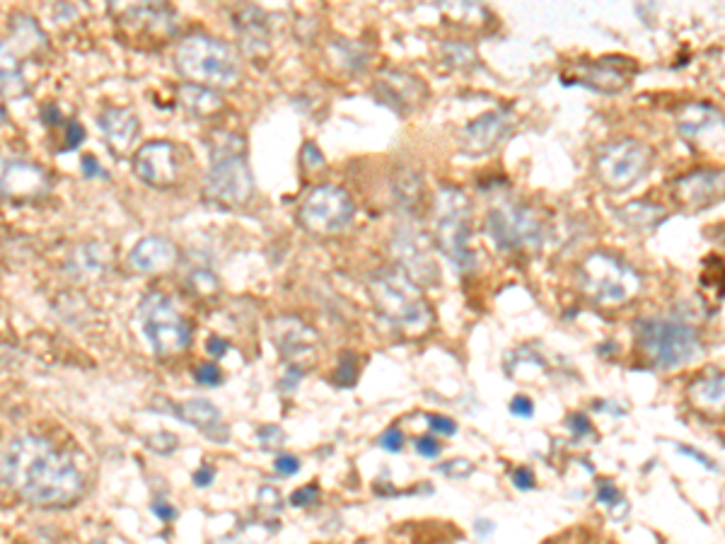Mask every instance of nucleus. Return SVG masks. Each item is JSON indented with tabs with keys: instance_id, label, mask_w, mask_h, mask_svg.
Masks as SVG:
<instances>
[{
	"instance_id": "10",
	"label": "nucleus",
	"mask_w": 725,
	"mask_h": 544,
	"mask_svg": "<svg viewBox=\"0 0 725 544\" xmlns=\"http://www.w3.org/2000/svg\"><path fill=\"white\" fill-rule=\"evenodd\" d=\"M353 206L351 196L346 189L334 187V184H322V187L312 189L307 199L300 206V225L312 235H334L344 230L348 223L353 221Z\"/></svg>"
},
{
	"instance_id": "18",
	"label": "nucleus",
	"mask_w": 725,
	"mask_h": 544,
	"mask_svg": "<svg viewBox=\"0 0 725 544\" xmlns=\"http://www.w3.org/2000/svg\"><path fill=\"white\" fill-rule=\"evenodd\" d=\"M116 22L131 34L148 32L155 34V37H167V34H172L174 30V13L162 3L126 5V8H121L119 15H116Z\"/></svg>"
},
{
	"instance_id": "15",
	"label": "nucleus",
	"mask_w": 725,
	"mask_h": 544,
	"mask_svg": "<svg viewBox=\"0 0 725 544\" xmlns=\"http://www.w3.org/2000/svg\"><path fill=\"white\" fill-rule=\"evenodd\" d=\"M723 196V172L721 170H696L682 177L675 187V201L682 211H704L718 204Z\"/></svg>"
},
{
	"instance_id": "27",
	"label": "nucleus",
	"mask_w": 725,
	"mask_h": 544,
	"mask_svg": "<svg viewBox=\"0 0 725 544\" xmlns=\"http://www.w3.org/2000/svg\"><path fill=\"white\" fill-rule=\"evenodd\" d=\"M692 402L706 412H721L723 409V373H706L692 385Z\"/></svg>"
},
{
	"instance_id": "12",
	"label": "nucleus",
	"mask_w": 725,
	"mask_h": 544,
	"mask_svg": "<svg viewBox=\"0 0 725 544\" xmlns=\"http://www.w3.org/2000/svg\"><path fill=\"white\" fill-rule=\"evenodd\" d=\"M636 66L631 59H600L595 63L580 61L571 63L561 73L564 83H580L585 88H593L597 92H622L629 85L631 73Z\"/></svg>"
},
{
	"instance_id": "7",
	"label": "nucleus",
	"mask_w": 725,
	"mask_h": 544,
	"mask_svg": "<svg viewBox=\"0 0 725 544\" xmlns=\"http://www.w3.org/2000/svg\"><path fill=\"white\" fill-rule=\"evenodd\" d=\"M580 279L590 298L600 305H622L641 288V276L622 259L607 252H593L580 266Z\"/></svg>"
},
{
	"instance_id": "40",
	"label": "nucleus",
	"mask_w": 725,
	"mask_h": 544,
	"mask_svg": "<svg viewBox=\"0 0 725 544\" xmlns=\"http://www.w3.org/2000/svg\"><path fill=\"white\" fill-rule=\"evenodd\" d=\"M416 453L423 457H438L440 443L433 441V438H419V441H416Z\"/></svg>"
},
{
	"instance_id": "11",
	"label": "nucleus",
	"mask_w": 725,
	"mask_h": 544,
	"mask_svg": "<svg viewBox=\"0 0 725 544\" xmlns=\"http://www.w3.org/2000/svg\"><path fill=\"white\" fill-rule=\"evenodd\" d=\"M141 327L150 346L160 356L182 351L189 344V327L182 320L170 298L150 293L141 305Z\"/></svg>"
},
{
	"instance_id": "25",
	"label": "nucleus",
	"mask_w": 725,
	"mask_h": 544,
	"mask_svg": "<svg viewBox=\"0 0 725 544\" xmlns=\"http://www.w3.org/2000/svg\"><path fill=\"white\" fill-rule=\"evenodd\" d=\"M174 414L184 421V424L196 426L199 431L206 433V436L213 438L216 428L220 426V412L213 407L208 399H191V402H182L174 407Z\"/></svg>"
},
{
	"instance_id": "41",
	"label": "nucleus",
	"mask_w": 725,
	"mask_h": 544,
	"mask_svg": "<svg viewBox=\"0 0 725 544\" xmlns=\"http://www.w3.org/2000/svg\"><path fill=\"white\" fill-rule=\"evenodd\" d=\"M513 484L518 486V489H532L535 486V474H532L527 467H520V470L513 472Z\"/></svg>"
},
{
	"instance_id": "20",
	"label": "nucleus",
	"mask_w": 725,
	"mask_h": 544,
	"mask_svg": "<svg viewBox=\"0 0 725 544\" xmlns=\"http://www.w3.org/2000/svg\"><path fill=\"white\" fill-rule=\"evenodd\" d=\"M104 138H107V146L116 158L126 155L133 148V141L138 136V119L136 114L129 112V109L112 107L102 114L100 119Z\"/></svg>"
},
{
	"instance_id": "13",
	"label": "nucleus",
	"mask_w": 725,
	"mask_h": 544,
	"mask_svg": "<svg viewBox=\"0 0 725 544\" xmlns=\"http://www.w3.org/2000/svg\"><path fill=\"white\" fill-rule=\"evenodd\" d=\"M133 170L138 179L153 189H170L179 179L177 148L167 141L145 143L133 158Z\"/></svg>"
},
{
	"instance_id": "3",
	"label": "nucleus",
	"mask_w": 725,
	"mask_h": 544,
	"mask_svg": "<svg viewBox=\"0 0 725 544\" xmlns=\"http://www.w3.org/2000/svg\"><path fill=\"white\" fill-rule=\"evenodd\" d=\"M377 312L404 334H423L433 324L431 305L404 271H380L370 281Z\"/></svg>"
},
{
	"instance_id": "28",
	"label": "nucleus",
	"mask_w": 725,
	"mask_h": 544,
	"mask_svg": "<svg viewBox=\"0 0 725 544\" xmlns=\"http://www.w3.org/2000/svg\"><path fill=\"white\" fill-rule=\"evenodd\" d=\"M25 80H22L20 63L8 46L0 44V95L20 97L25 95Z\"/></svg>"
},
{
	"instance_id": "21",
	"label": "nucleus",
	"mask_w": 725,
	"mask_h": 544,
	"mask_svg": "<svg viewBox=\"0 0 725 544\" xmlns=\"http://www.w3.org/2000/svg\"><path fill=\"white\" fill-rule=\"evenodd\" d=\"M131 264L145 274L170 271L177 264V247L165 237H145L131 252Z\"/></svg>"
},
{
	"instance_id": "37",
	"label": "nucleus",
	"mask_w": 725,
	"mask_h": 544,
	"mask_svg": "<svg viewBox=\"0 0 725 544\" xmlns=\"http://www.w3.org/2000/svg\"><path fill=\"white\" fill-rule=\"evenodd\" d=\"M191 283H194V286L199 288V291H201L203 295L213 293V291H216V288H218L216 279H213V274H208V271H196L194 279H191Z\"/></svg>"
},
{
	"instance_id": "35",
	"label": "nucleus",
	"mask_w": 725,
	"mask_h": 544,
	"mask_svg": "<svg viewBox=\"0 0 725 544\" xmlns=\"http://www.w3.org/2000/svg\"><path fill=\"white\" fill-rule=\"evenodd\" d=\"M428 426H431L435 433H443V436H455L457 433L455 421L445 419V416H428Z\"/></svg>"
},
{
	"instance_id": "46",
	"label": "nucleus",
	"mask_w": 725,
	"mask_h": 544,
	"mask_svg": "<svg viewBox=\"0 0 725 544\" xmlns=\"http://www.w3.org/2000/svg\"><path fill=\"white\" fill-rule=\"evenodd\" d=\"M153 513L158 515V518H162V520L174 518V508L167 506V503H153Z\"/></svg>"
},
{
	"instance_id": "26",
	"label": "nucleus",
	"mask_w": 725,
	"mask_h": 544,
	"mask_svg": "<svg viewBox=\"0 0 725 544\" xmlns=\"http://www.w3.org/2000/svg\"><path fill=\"white\" fill-rule=\"evenodd\" d=\"M179 104L191 114V117L206 119L223 109V100L213 90L201 88V85H182L179 88Z\"/></svg>"
},
{
	"instance_id": "5",
	"label": "nucleus",
	"mask_w": 725,
	"mask_h": 544,
	"mask_svg": "<svg viewBox=\"0 0 725 544\" xmlns=\"http://www.w3.org/2000/svg\"><path fill=\"white\" fill-rule=\"evenodd\" d=\"M469 223H472V201L457 187H443L435 196V237L445 257L457 269L467 271L474 266L469 250Z\"/></svg>"
},
{
	"instance_id": "17",
	"label": "nucleus",
	"mask_w": 725,
	"mask_h": 544,
	"mask_svg": "<svg viewBox=\"0 0 725 544\" xmlns=\"http://www.w3.org/2000/svg\"><path fill=\"white\" fill-rule=\"evenodd\" d=\"M271 339L278 346V351L290 361H305V358H315L317 334L298 317H278L271 322Z\"/></svg>"
},
{
	"instance_id": "6",
	"label": "nucleus",
	"mask_w": 725,
	"mask_h": 544,
	"mask_svg": "<svg viewBox=\"0 0 725 544\" xmlns=\"http://www.w3.org/2000/svg\"><path fill=\"white\" fill-rule=\"evenodd\" d=\"M638 344L658 368H677L699 353L694 327L675 317H653L638 324Z\"/></svg>"
},
{
	"instance_id": "16",
	"label": "nucleus",
	"mask_w": 725,
	"mask_h": 544,
	"mask_svg": "<svg viewBox=\"0 0 725 544\" xmlns=\"http://www.w3.org/2000/svg\"><path fill=\"white\" fill-rule=\"evenodd\" d=\"M46 189H49V177L42 167L0 155V194L10 199H37Z\"/></svg>"
},
{
	"instance_id": "34",
	"label": "nucleus",
	"mask_w": 725,
	"mask_h": 544,
	"mask_svg": "<svg viewBox=\"0 0 725 544\" xmlns=\"http://www.w3.org/2000/svg\"><path fill=\"white\" fill-rule=\"evenodd\" d=\"M380 445L385 450H390V453H399V450L404 448V436L399 428H387L385 433H382L380 438Z\"/></svg>"
},
{
	"instance_id": "2",
	"label": "nucleus",
	"mask_w": 725,
	"mask_h": 544,
	"mask_svg": "<svg viewBox=\"0 0 725 544\" xmlns=\"http://www.w3.org/2000/svg\"><path fill=\"white\" fill-rule=\"evenodd\" d=\"M174 66L191 85L208 90L230 88L240 75L235 49L223 39L208 37V34H191L182 39L174 54Z\"/></svg>"
},
{
	"instance_id": "19",
	"label": "nucleus",
	"mask_w": 725,
	"mask_h": 544,
	"mask_svg": "<svg viewBox=\"0 0 725 544\" xmlns=\"http://www.w3.org/2000/svg\"><path fill=\"white\" fill-rule=\"evenodd\" d=\"M394 252H397L399 262L404 266V274L411 281L423 279L431 283L438 279V266H435L431 250H428V245L423 242V237H419V233H411V230L399 233L397 240H394Z\"/></svg>"
},
{
	"instance_id": "42",
	"label": "nucleus",
	"mask_w": 725,
	"mask_h": 544,
	"mask_svg": "<svg viewBox=\"0 0 725 544\" xmlns=\"http://www.w3.org/2000/svg\"><path fill=\"white\" fill-rule=\"evenodd\" d=\"M597 501L605 503V506H612V503L619 501V491L609 484L600 486V491H597Z\"/></svg>"
},
{
	"instance_id": "22",
	"label": "nucleus",
	"mask_w": 725,
	"mask_h": 544,
	"mask_svg": "<svg viewBox=\"0 0 725 544\" xmlns=\"http://www.w3.org/2000/svg\"><path fill=\"white\" fill-rule=\"evenodd\" d=\"M677 129L687 141H704L706 133L723 131V117L709 104H687L677 114Z\"/></svg>"
},
{
	"instance_id": "29",
	"label": "nucleus",
	"mask_w": 725,
	"mask_h": 544,
	"mask_svg": "<svg viewBox=\"0 0 725 544\" xmlns=\"http://www.w3.org/2000/svg\"><path fill=\"white\" fill-rule=\"evenodd\" d=\"M394 194H397V201L402 204L406 211H416L423 204V184L421 177L414 175V172H402L394 182Z\"/></svg>"
},
{
	"instance_id": "14",
	"label": "nucleus",
	"mask_w": 725,
	"mask_h": 544,
	"mask_svg": "<svg viewBox=\"0 0 725 544\" xmlns=\"http://www.w3.org/2000/svg\"><path fill=\"white\" fill-rule=\"evenodd\" d=\"M515 126V117L510 109H496V112L481 114L462 131V150L469 158H481L501 146Z\"/></svg>"
},
{
	"instance_id": "8",
	"label": "nucleus",
	"mask_w": 725,
	"mask_h": 544,
	"mask_svg": "<svg viewBox=\"0 0 725 544\" xmlns=\"http://www.w3.org/2000/svg\"><path fill=\"white\" fill-rule=\"evenodd\" d=\"M653 165L651 148L634 138L612 143L597 155V177L612 192H626L648 175Z\"/></svg>"
},
{
	"instance_id": "39",
	"label": "nucleus",
	"mask_w": 725,
	"mask_h": 544,
	"mask_svg": "<svg viewBox=\"0 0 725 544\" xmlns=\"http://www.w3.org/2000/svg\"><path fill=\"white\" fill-rule=\"evenodd\" d=\"M315 499H317V486H305V489L295 491V494L290 496V503L298 508H303V506H310Z\"/></svg>"
},
{
	"instance_id": "47",
	"label": "nucleus",
	"mask_w": 725,
	"mask_h": 544,
	"mask_svg": "<svg viewBox=\"0 0 725 544\" xmlns=\"http://www.w3.org/2000/svg\"><path fill=\"white\" fill-rule=\"evenodd\" d=\"M83 167H85V172H87V175H97V172H100V165H97V162L95 160H92L90 158V155H87V158H83Z\"/></svg>"
},
{
	"instance_id": "36",
	"label": "nucleus",
	"mask_w": 725,
	"mask_h": 544,
	"mask_svg": "<svg viewBox=\"0 0 725 544\" xmlns=\"http://www.w3.org/2000/svg\"><path fill=\"white\" fill-rule=\"evenodd\" d=\"M274 467H276V472H278V474H283V477H290V474H298V470H300V460H298V457L281 455V457H276Z\"/></svg>"
},
{
	"instance_id": "44",
	"label": "nucleus",
	"mask_w": 725,
	"mask_h": 544,
	"mask_svg": "<svg viewBox=\"0 0 725 544\" xmlns=\"http://www.w3.org/2000/svg\"><path fill=\"white\" fill-rule=\"evenodd\" d=\"M68 138H71V143H68L66 150L80 146V143H83V126H78L75 121H71V124H68Z\"/></svg>"
},
{
	"instance_id": "33",
	"label": "nucleus",
	"mask_w": 725,
	"mask_h": 544,
	"mask_svg": "<svg viewBox=\"0 0 725 544\" xmlns=\"http://www.w3.org/2000/svg\"><path fill=\"white\" fill-rule=\"evenodd\" d=\"M194 378H196V383L213 387L220 383V370H218V366H213V363H203V366H199V370L194 373Z\"/></svg>"
},
{
	"instance_id": "43",
	"label": "nucleus",
	"mask_w": 725,
	"mask_h": 544,
	"mask_svg": "<svg viewBox=\"0 0 725 544\" xmlns=\"http://www.w3.org/2000/svg\"><path fill=\"white\" fill-rule=\"evenodd\" d=\"M213 479H216V472H213L211 467H201V470L194 474V484L201 486V489L203 486H211Z\"/></svg>"
},
{
	"instance_id": "23",
	"label": "nucleus",
	"mask_w": 725,
	"mask_h": 544,
	"mask_svg": "<svg viewBox=\"0 0 725 544\" xmlns=\"http://www.w3.org/2000/svg\"><path fill=\"white\" fill-rule=\"evenodd\" d=\"M240 32L242 46L249 56H261L269 51V30H266V17L259 8H242L235 22Z\"/></svg>"
},
{
	"instance_id": "4",
	"label": "nucleus",
	"mask_w": 725,
	"mask_h": 544,
	"mask_svg": "<svg viewBox=\"0 0 725 544\" xmlns=\"http://www.w3.org/2000/svg\"><path fill=\"white\" fill-rule=\"evenodd\" d=\"M252 192L254 179L245 158V143L240 136L218 138L206 177V196L225 208H240L252 199Z\"/></svg>"
},
{
	"instance_id": "9",
	"label": "nucleus",
	"mask_w": 725,
	"mask_h": 544,
	"mask_svg": "<svg viewBox=\"0 0 725 544\" xmlns=\"http://www.w3.org/2000/svg\"><path fill=\"white\" fill-rule=\"evenodd\" d=\"M486 233L501 252L527 250L542 242V218L535 208L522 204H503L486 216Z\"/></svg>"
},
{
	"instance_id": "1",
	"label": "nucleus",
	"mask_w": 725,
	"mask_h": 544,
	"mask_svg": "<svg viewBox=\"0 0 725 544\" xmlns=\"http://www.w3.org/2000/svg\"><path fill=\"white\" fill-rule=\"evenodd\" d=\"M0 465L5 482L34 506H71L83 496L80 472L44 438H15L5 448Z\"/></svg>"
},
{
	"instance_id": "38",
	"label": "nucleus",
	"mask_w": 725,
	"mask_h": 544,
	"mask_svg": "<svg viewBox=\"0 0 725 544\" xmlns=\"http://www.w3.org/2000/svg\"><path fill=\"white\" fill-rule=\"evenodd\" d=\"M510 412L515 416H525V419H530V416L535 414V404H532L530 397H515L513 402H510Z\"/></svg>"
},
{
	"instance_id": "45",
	"label": "nucleus",
	"mask_w": 725,
	"mask_h": 544,
	"mask_svg": "<svg viewBox=\"0 0 725 544\" xmlns=\"http://www.w3.org/2000/svg\"><path fill=\"white\" fill-rule=\"evenodd\" d=\"M208 351H211V356H223V353L228 351V341H223L220 337H211L208 339Z\"/></svg>"
},
{
	"instance_id": "30",
	"label": "nucleus",
	"mask_w": 725,
	"mask_h": 544,
	"mask_svg": "<svg viewBox=\"0 0 725 544\" xmlns=\"http://www.w3.org/2000/svg\"><path fill=\"white\" fill-rule=\"evenodd\" d=\"M13 37H15L17 49L25 51V54H32V51H39L46 46L44 32L39 30V27L34 25V20H29V17H17V22L13 27Z\"/></svg>"
},
{
	"instance_id": "32",
	"label": "nucleus",
	"mask_w": 725,
	"mask_h": 544,
	"mask_svg": "<svg viewBox=\"0 0 725 544\" xmlns=\"http://www.w3.org/2000/svg\"><path fill=\"white\" fill-rule=\"evenodd\" d=\"M148 448L153 450V453H160V455H170L172 450H177V436H172V433H158V436H150L148 441Z\"/></svg>"
},
{
	"instance_id": "24",
	"label": "nucleus",
	"mask_w": 725,
	"mask_h": 544,
	"mask_svg": "<svg viewBox=\"0 0 725 544\" xmlns=\"http://www.w3.org/2000/svg\"><path fill=\"white\" fill-rule=\"evenodd\" d=\"M109 266V250L100 242H87V245H80L78 250L71 254V262H68V271L78 281L85 279H97L107 271Z\"/></svg>"
},
{
	"instance_id": "31",
	"label": "nucleus",
	"mask_w": 725,
	"mask_h": 544,
	"mask_svg": "<svg viewBox=\"0 0 725 544\" xmlns=\"http://www.w3.org/2000/svg\"><path fill=\"white\" fill-rule=\"evenodd\" d=\"M619 216H622V221L629 223L631 228L648 230V228H653L655 223L663 221L665 211L660 206H651V204H631V206H626Z\"/></svg>"
}]
</instances>
